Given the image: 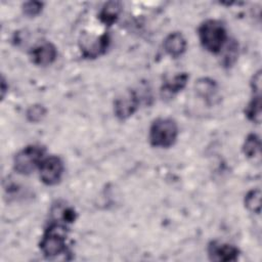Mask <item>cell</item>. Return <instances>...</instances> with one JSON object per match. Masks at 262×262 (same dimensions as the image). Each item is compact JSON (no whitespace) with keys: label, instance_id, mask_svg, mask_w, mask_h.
Masks as SVG:
<instances>
[{"label":"cell","instance_id":"cell-1","mask_svg":"<svg viewBox=\"0 0 262 262\" xmlns=\"http://www.w3.org/2000/svg\"><path fill=\"white\" fill-rule=\"evenodd\" d=\"M67 236V224L52 221L45 229L39 244L43 255L47 258H54L66 253Z\"/></svg>","mask_w":262,"mask_h":262},{"label":"cell","instance_id":"cell-2","mask_svg":"<svg viewBox=\"0 0 262 262\" xmlns=\"http://www.w3.org/2000/svg\"><path fill=\"white\" fill-rule=\"evenodd\" d=\"M202 46L211 53H219L227 42L224 25L216 19H207L201 24L198 30Z\"/></svg>","mask_w":262,"mask_h":262},{"label":"cell","instance_id":"cell-3","mask_svg":"<svg viewBox=\"0 0 262 262\" xmlns=\"http://www.w3.org/2000/svg\"><path fill=\"white\" fill-rule=\"evenodd\" d=\"M177 136L178 126L171 118H158L149 127L148 140L155 147H170L175 143Z\"/></svg>","mask_w":262,"mask_h":262},{"label":"cell","instance_id":"cell-4","mask_svg":"<svg viewBox=\"0 0 262 262\" xmlns=\"http://www.w3.org/2000/svg\"><path fill=\"white\" fill-rule=\"evenodd\" d=\"M45 158V148L38 144H31L19 151L13 158V169L21 175H29L39 169Z\"/></svg>","mask_w":262,"mask_h":262},{"label":"cell","instance_id":"cell-5","mask_svg":"<svg viewBox=\"0 0 262 262\" xmlns=\"http://www.w3.org/2000/svg\"><path fill=\"white\" fill-rule=\"evenodd\" d=\"M63 162L57 156L45 157L39 167L41 181L49 186L57 184L63 175Z\"/></svg>","mask_w":262,"mask_h":262},{"label":"cell","instance_id":"cell-6","mask_svg":"<svg viewBox=\"0 0 262 262\" xmlns=\"http://www.w3.org/2000/svg\"><path fill=\"white\" fill-rule=\"evenodd\" d=\"M140 98L135 90H127L115 99L114 113L120 120H126L130 118L138 110Z\"/></svg>","mask_w":262,"mask_h":262},{"label":"cell","instance_id":"cell-7","mask_svg":"<svg viewBox=\"0 0 262 262\" xmlns=\"http://www.w3.org/2000/svg\"><path fill=\"white\" fill-rule=\"evenodd\" d=\"M110 45V36L104 33L97 37L84 36L80 41L81 52L86 58H95L103 54Z\"/></svg>","mask_w":262,"mask_h":262},{"label":"cell","instance_id":"cell-8","mask_svg":"<svg viewBox=\"0 0 262 262\" xmlns=\"http://www.w3.org/2000/svg\"><path fill=\"white\" fill-rule=\"evenodd\" d=\"M57 57V49L50 42H43L36 45L30 51V58L36 66H49Z\"/></svg>","mask_w":262,"mask_h":262},{"label":"cell","instance_id":"cell-9","mask_svg":"<svg viewBox=\"0 0 262 262\" xmlns=\"http://www.w3.org/2000/svg\"><path fill=\"white\" fill-rule=\"evenodd\" d=\"M208 255L213 261H235L238 258V249L230 244L212 242L208 246Z\"/></svg>","mask_w":262,"mask_h":262},{"label":"cell","instance_id":"cell-10","mask_svg":"<svg viewBox=\"0 0 262 262\" xmlns=\"http://www.w3.org/2000/svg\"><path fill=\"white\" fill-rule=\"evenodd\" d=\"M163 46L167 54H169L171 57L177 58L185 52L187 42L182 33L173 32L165 38Z\"/></svg>","mask_w":262,"mask_h":262},{"label":"cell","instance_id":"cell-11","mask_svg":"<svg viewBox=\"0 0 262 262\" xmlns=\"http://www.w3.org/2000/svg\"><path fill=\"white\" fill-rule=\"evenodd\" d=\"M189 79L187 73H179L172 79L167 80L163 83L161 88V94L165 98H171L178 92H180L185 86Z\"/></svg>","mask_w":262,"mask_h":262},{"label":"cell","instance_id":"cell-12","mask_svg":"<svg viewBox=\"0 0 262 262\" xmlns=\"http://www.w3.org/2000/svg\"><path fill=\"white\" fill-rule=\"evenodd\" d=\"M195 92L198 95L206 100V102H213L217 94V84L210 78H202L195 83Z\"/></svg>","mask_w":262,"mask_h":262},{"label":"cell","instance_id":"cell-13","mask_svg":"<svg viewBox=\"0 0 262 262\" xmlns=\"http://www.w3.org/2000/svg\"><path fill=\"white\" fill-rule=\"evenodd\" d=\"M122 11V5L120 2L110 1L103 5L99 12V19L105 26H112L118 19Z\"/></svg>","mask_w":262,"mask_h":262},{"label":"cell","instance_id":"cell-14","mask_svg":"<svg viewBox=\"0 0 262 262\" xmlns=\"http://www.w3.org/2000/svg\"><path fill=\"white\" fill-rule=\"evenodd\" d=\"M261 149V141L257 134H249L243 144V152L247 158L259 157Z\"/></svg>","mask_w":262,"mask_h":262},{"label":"cell","instance_id":"cell-15","mask_svg":"<svg viewBox=\"0 0 262 262\" xmlns=\"http://www.w3.org/2000/svg\"><path fill=\"white\" fill-rule=\"evenodd\" d=\"M245 114L250 121L256 124H259L261 122V95L260 94H254L253 98L246 106Z\"/></svg>","mask_w":262,"mask_h":262},{"label":"cell","instance_id":"cell-16","mask_svg":"<svg viewBox=\"0 0 262 262\" xmlns=\"http://www.w3.org/2000/svg\"><path fill=\"white\" fill-rule=\"evenodd\" d=\"M52 215H53V221L61 222L64 224L72 223L76 219V212L68 206H55L52 209Z\"/></svg>","mask_w":262,"mask_h":262},{"label":"cell","instance_id":"cell-17","mask_svg":"<svg viewBox=\"0 0 262 262\" xmlns=\"http://www.w3.org/2000/svg\"><path fill=\"white\" fill-rule=\"evenodd\" d=\"M244 202L246 208L250 212L259 214L261 211V190L259 188L251 189L245 195Z\"/></svg>","mask_w":262,"mask_h":262},{"label":"cell","instance_id":"cell-18","mask_svg":"<svg viewBox=\"0 0 262 262\" xmlns=\"http://www.w3.org/2000/svg\"><path fill=\"white\" fill-rule=\"evenodd\" d=\"M223 49H225V51H224V55L222 57V62L225 67H230L236 60L238 46H237L236 42L231 41L230 43L225 44Z\"/></svg>","mask_w":262,"mask_h":262},{"label":"cell","instance_id":"cell-19","mask_svg":"<svg viewBox=\"0 0 262 262\" xmlns=\"http://www.w3.org/2000/svg\"><path fill=\"white\" fill-rule=\"evenodd\" d=\"M45 116H46V108L42 104L31 105L26 113L27 119L33 123H38L42 121Z\"/></svg>","mask_w":262,"mask_h":262},{"label":"cell","instance_id":"cell-20","mask_svg":"<svg viewBox=\"0 0 262 262\" xmlns=\"http://www.w3.org/2000/svg\"><path fill=\"white\" fill-rule=\"evenodd\" d=\"M43 3L39 1H28L23 4V12L27 16L33 17L38 15L43 9Z\"/></svg>","mask_w":262,"mask_h":262},{"label":"cell","instance_id":"cell-21","mask_svg":"<svg viewBox=\"0 0 262 262\" xmlns=\"http://www.w3.org/2000/svg\"><path fill=\"white\" fill-rule=\"evenodd\" d=\"M5 80H4V78L2 77V81H1V97H2V99H4V97H5V93H6V91L8 90V87H6L5 86Z\"/></svg>","mask_w":262,"mask_h":262}]
</instances>
